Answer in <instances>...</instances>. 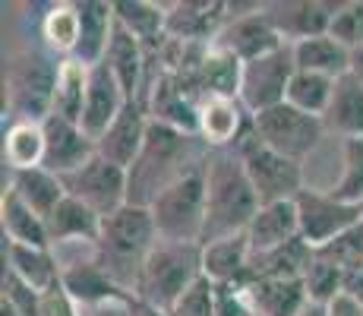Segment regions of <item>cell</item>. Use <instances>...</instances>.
<instances>
[{
    "instance_id": "cell-33",
    "label": "cell",
    "mask_w": 363,
    "mask_h": 316,
    "mask_svg": "<svg viewBox=\"0 0 363 316\" xmlns=\"http://www.w3.org/2000/svg\"><path fill=\"white\" fill-rule=\"evenodd\" d=\"M4 161L13 174L45 165V126L32 121H10L4 130Z\"/></svg>"
},
{
    "instance_id": "cell-31",
    "label": "cell",
    "mask_w": 363,
    "mask_h": 316,
    "mask_svg": "<svg viewBox=\"0 0 363 316\" xmlns=\"http://www.w3.org/2000/svg\"><path fill=\"white\" fill-rule=\"evenodd\" d=\"M114 16L145 48H158L167 38V6L152 0H114Z\"/></svg>"
},
{
    "instance_id": "cell-43",
    "label": "cell",
    "mask_w": 363,
    "mask_h": 316,
    "mask_svg": "<svg viewBox=\"0 0 363 316\" xmlns=\"http://www.w3.org/2000/svg\"><path fill=\"white\" fill-rule=\"evenodd\" d=\"M215 316H256L247 285H215Z\"/></svg>"
},
{
    "instance_id": "cell-37",
    "label": "cell",
    "mask_w": 363,
    "mask_h": 316,
    "mask_svg": "<svg viewBox=\"0 0 363 316\" xmlns=\"http://www.w3.org/2000/svg\"><path fill=\"white\" fill-rule=\"evenodd\" d=\"M41 38L54 58H73L79 48V6L67 0L48 6V13L41 16Z\"/></svg>"
},
{
    "instance_id": "cell-1",
    "label": "cell",
    "mask_w": 363,
    "mask_h": 316,
    "mask_svg": "<svg viewBox=\"0 0 363 316\" xmlns=\"http://www.w3.org/2000/svg\"><path fill=\"white\" fill-rule=\"evenodd\" d=\"M208 152L212 149L199 136H190V133L171 130V126L152 121L143 152H139V158L133 161V168L127 171L130 206L149 209L171 184L186 178L193 168L206 165Z\"/></svg>"
},
{
    "instance_id": "cell-27",
    "label": "cell",
    "mask_w": 363,
    "mask_h": 316,
    "mask_svg": "<svg viewBox=\"0 0 363 316\" xmlns=\"http://www.w3.org/2000/svg\"><path fill=\"white\" fill-rule=\"evenodd\" d=\"M45 224H48V241H51L54 250H57V244H76V241L92 247L101 234V215H95L86 202L73 200V196H64L60 206L45 219Z\"/></svg>"
},
{
    "instance_id": "cell-12",
    "label": "cell",
    "mask_w": 363,
    "mask_h": 316,
    "mask_svg": "<svg viewBox=\"0 0 363 316\" xmlns=\"http://www.w3.org/2000/svg\"><path fill=\"white\" fill-rule=\"evenodd\" d=\"M215 45L231 51L237 60L250 63V60H259L265 54L278 51V48H284L288 41L281 38V32L269 19L265 4H253L247 13H240L237 4H228V26L215 38Z\"/></svg>"
},
{
    "instance_id": "cell-34",
    "label": "cell",
    "mask_w": 363,
    "mask_h": 316,
    "mask_svg": "<svg viewBox=\"0 0 363 316\" xmlns=\"http://www.w3.org/2000/svg\"><path fill=\"white\" fill-rule=\"evenodd\" d=\"M313 253L316 250L303 237L278 250L256 253V256H250V282H256V278H303L306 266L313 263Z\"/></svg>"
},
{
    "instance_id": "cell-30",
    "label": "cell",
    "mask_w": 363,
    "mask_h": 316,
    "mask_svg": "<svg viewBox=\"0 0 363 316\" xmlns=\"http://www.w3.org/2000/svg\"><path fill=\"white\" fill-rule=\"evenodd\" d=\"M0 228H4V241L19 247H51L45 219L19 200L13 187L0 193Z\"/></svg>"
},
{
    "instance_id": "cell-15",
    "label": "cell",
    "mask_w": 363,
    "mask_h": 316,
    "mask_svg": "<svg viewBox=\"0 0 363 316\" xmlns=\"http://www.w3.org/2000/svg\"><path fill=\"white\" fill-rule=\"evenodd\" d=\"M41 126H45V165L41 168H48V171L57 174V178H67V174L79 171L89 158L99 156L95 139L89 136L79 124L51 114Z\"/></svg>"
},
{
    "instance_id": "cell-25",
    "label": "cell",
    "mask_w": 363,
    "mask_h": 316,
    "mask_svg": "<svg viewBox=\"0 0 363 316\" xmlns=\"http://www.w3.org/2000/svg\"><path fill=\"white\" fill-rule=\"evenodd\" d=\"M247 291L256 316H303L310 307L303 278H256Z\"/></svg>"
},
{
    "instance_id": "cell-16",
    "label": "cell",
    "mask_w": 363,
    "mask_h": 316,
    "mask_svg": "<svg viewBox=\"0 0 363 316\" xmlns=\"http://www.w3.org/2000/svg\"><path fill=\"white\" fill-rule=\"evenodd\" d=\"M60 282H64L69 298H73L82 310H95V307H111V304H130L133 300V294L123 291V288L95 263V256L64 263Z\"/></svg>"
},
{
    "instance_id": "cell-47",
    "label": "cell",
    "mask_w": 363,
    "mask_h": 316,
    "mask_svg": "<svg viewBox=\"0 0 363 316\" xmlns=\"http://www.w3.org/2000/svg\"><path fill=\"white\" fill-rule=\"evenodd\" d=\"M303 316H325V307H319V304H310L306 307V313Z\"/></svg>"
},
{
    "instance_id": "cell-48",
    "label": "cell",
    "mask_w": 363,
    "mask_h": 316,
    "mask_svg": "<svg viewBox=\"0 0 363 316\" xmlns=\"http://www.w3.org/2000/svg\"><path fill=\"white\" fill-rule=\"evenodd\" d=\"M0 316H19L16 310H13L10 304H6V300H0Z\"/></svg>"
},
{
    "instance_id": "cell-24",
    "label": "cell",
    "mask_w": 363,
    "mask_h": 316,
    "mask_svg": "<svg viewBox=\"0 0 363 316\" xmlns=\"http://www.w3.org/2000/svg\"><path fill=\"white\" fill-rule=\"evenodd\" d=\"M250 241L247 234L225 237L202 247V276L212 285H250Z\"/></svg>"
},
{
    "instance_id": "cell-39",
    "label": "cell",
    "mask_w": 363,
    "mask_h": 316,
    "mask_svg": "<svg viewBox=\"0 0 363 316\" xmlns=\"http://www.w3.org/2000/svg\"><path fill=\"white\" fill-rule=\"evenodd\" d=\"M329 190L338 200L363 206V136L341 143V174Z\"/></svg>"
},
{
    "instance_id": "cell-4",
    "label": "cell",
    "mask_w": 363,
    "mask_h": 316,
    "mask_svg": "<svg viewBox=\"0 0 363 316\" xmlns=\"http://www.w3.org/2000/svg\"><path fill=\"white\" fill-rule=\"evenodd\" d=\"M60 58L41 48H23L4 67V104L13 121L45 124L54 114Z\"/></svg>"
},
{
    "instance_id": "cell-13",
    "label": "cell",
    "mask_w": 363,
    "mask_h": 316,
    "mask_svg": "<svg viewBox=\"0 0 363 316\" xmlns=\"http://www.w3.org/2000/svg\"><path fill=\"white\" fill-rule=\"evenodd\" d=\"M149 126H152V117H149L145 98H133V102L123 104L121 117L108 126V133L95 143V149H99V156L108 158L111 165L130 171L133 161L139 158V152H143V146H145Z\"/></svg>"
},
{
    "instance_id": "cell-23",
    "label": "cell",
    "mask_w": 363,
    "mask_h": 316,
    "mask_svg": "<svg viewBox=\"0 0 363 316\" xmlns=\"http://www.w3.org/2000/svg\"><path fill=\"white\" fill-rule=\"evenodd\" d=\"M300 237V219H297V202H269L256 212L253 224L247 228V241H250V253H269L278 250L284 244L297 241Z\"/></svg>"
},
{
    "instance_id": "cell-20",
    "label": "cell",
    "mask_w": 363,
    "mask_h": 316,
    "mask_svg": "<svg viewBox=\"0 0 363 316\" xmlns=\"http://www.w3.org/2000/svg\"><path fill=\"white\" fill-rule=\"evenodd\" d=\"M101 63H108V70L114 73V80L121 82L123 95H127L130 102L133 98H143L145 80H149V51H145L143 41L133 32L123 29L121 23L114 26L108 54H104Z\"/></svg>"
},
{
    "instance_id": "cell-10",
    "label": "cell",
    "mask_w": 363,
    "mask_h": 316,
    "mask_svg": "<svg viewBox=\"0 0 363 316\" xmlns=\"http://www.w3.org/2000/svg\"><path fill=\"white\" fill-rule=\"evenodd\" d=\"M294 73H297V60H294V48L291 45L278 48V51L265 54L259 60L243 63L240 104L250 114H259V111L284 104Z\"/></svg>"
},
{
    "instance_id": "cell-18",
    "label": "cell",
    "mask_w": 363,
    "mask_h": 316,
    "mask_svg": "<svg viewBox=\"0 0 363 316\" xmlns=\"http://www.w3.org/2000/svg\"><path fill=\"white\" fill-rule=\"evenodd\" d=\"M269 19L288 45H297L303 38L329 35V23L338 10L332 0H288V4H265Z\"/></svg>"
},
{
    "instance_id": "cell-32",
    "label": "cell",
    "mask_w": 363,
    "mask_h": 316,
    "mask_svg": "<svg viewBox=\"0 0 363 316\" xmlns=\"http://www.w3.org/2000/svg\"><path fill=\"white\" fill-rule=\"evenodd\" d=\"M294 48L297 70H310V73L329 76V80H341L351 70V51L332 38V35H316V38H303Z\"/></svg>"
},
{
    "instance_id": "cell-36",
    "label": "cell",
    "mask_w": 363,
    "mask_h": 316,
    "mask_svg": "<svg viewBox=\"0 0 363 316\" xmlns=\"http://www.w3.org/2000/svg\"><path fill=\"white\" fill-rule=\"evenodd\" d=\"M10 187L16 190L19 200H23L26 206H32L41 219H48V215L60 206V200L67 196L64 180H60L57 174H51L48 168H32V171L13 174Z\"/></svg>"
},
{
    "instance_id": "cell-42",
    "label": "cell",
    "mask_w": 363,
    "mask_h": 316,
    "mask_svg": "<svg viewBox=\"0 0 363 316\" xmlns=\"http://www.w3.org/2000/svg\"><path fill=\"white\" fill-rule=\"evenodd\" d=\"M167 316H215V285L202 276Z\"/></svg>"
},
{
    "instance_id": "cell-38",
    "label": "cell",
    "mask_w": 363,
    "mask_h": 316,
    "mask_svg": "<svg viewBox=\"0 0 363 316\" xmlns=\"http://www.w3.org/2000/svg\"><path fill=\"white\" fill-rule=\"evenodd\" d=\"M332 92H335V80L310 73V70H297L294 80H291V89H288V104H294L303 114L323 117L332 102Z\"/></svg>"
},
{
    "instance_id": "cell-41",
    "label": "cell",
    "mask_w": 363,
    "mask_h": 316,
    "mask_svg": "<svg viewBox=\"0 0 363 316\" xmlns=\"http://www.w3.org/2000/svg\"><path fill=\"white\" fill-rule=\"evenodd\" d=\"M329 35L338 45H345L347 51H357L363 48V0H345L338 4L332 23H329Z\"/></svg>"
},
{
    "instance_id": "cell-45",
    "label": "cell",
    "mask_w": 363,
    "mask_h": 316,
    "mask_svg": "<svg viewBox=\"0 0 363 316\" xmlns=\"http://www.w3.org/2000/svg\"><path fill=\"white\" fill-rule=\"evenodd\" d=\"M325 316H363V304L354 298V294L341 291L338 298H335L332 304L325 307Z\"/></svg>"
},
{
    "instance_id": "cell-17",
    "label": "cell",
    "mask_w": 363,
    "mask_h": 316,
    "mask_svg": "<svg viewBox=\"0 0 363 316\" xmlns=\"http://www.w3.org/2000/svg\"><path fill=\"white\" fill-rule=\"evenodd\" d=\"M253 126V114L240 98H202L199 102V139L208 149H234Z\"/></svg>"
},
{
    "instance_id": "cell-29",
    "label": "cell",
    "mask_w": 363,
    "mask_h": 316,
    "mask_svg": "<svg viewBox=\"0 0 363 316\" xmlns=\"http://www.w3.org/2000/svg\"><path fill=\"white\" fill-rule=\"evenodd\" d=\"M240 82H243V60H237L231 51L212 45L202 60L193 92L202 98H240Z\"/></svg>"
},
{
    "instance_id": "cell-21",
    "label": "cell",
    "mask_w": 363,
    "mask_h": 316,
    "mask_svg": "<svg viewBox=\"0 0 363 316\" xmlns=\"http://www.w3.org/2000/svg\"><path fill=\"white\" fill-rule=\"evenodd\" d=\"M130 98L123 95L121 82L114 80V73L108 70V63H99L92 67V80H89V95H86V111H82L79 126L89 133V136L99 143V139L108 133V126L121 117L123 104Z\"/></svg>"
},
{
    "instance_id": "cell-22",
    "label": "cell",
    "mask_w": 363,
    "mask_h": 316,
    "mask_svg": "<svg viewBox=\"0 0 363 316\" xmlns=\"http://www.w3.org/2000/svg\"><path fill=\"white\" fill-rule=\"evenodd\" d=\"M76 6H79V48L73 58L86 67H99L117 26L114 0H79Z\"/></svg>"
},
{
    "instance_id": "cell-14",
    "label": "cell",
    "mask_w": 363,
    "mask_h": 316,
    "mask_svg": "<svg viewBox=\"0 0 363 316\" xmlns=\"http://www.w3.org/2000/svg\"><path fill=\"white\" fill-rule=\"evenodd\" d=\"M228 26L225 0H177L167 4V38L186 45H215Z\"/></svg>"
},
{
    "instance_id": "cell-2",
    "label": "cell",
    "mask_w": 363,
    "mask_h": 316,
    "mask_svg": "<svg viewBox=\"0 0 363 316\" xmlns=\"http://www.w3.org/2000/svg\"><path fill=\"white\" fill-rule=\"evenodd\" d=\"M262 209L259 196L250 184L243 161L234 149H212L206 161V228L202 247L225 237L247 234L256 212Z\"/></svg>"
},
{
    "instance_id": "cell-6",
    "label": "cell",
    "mask_w": 363,
    "mask_h": 316,
    "mask_svg": "<svg viewBox=\"0 0 363 316\" xmlns=\"http://www.w3.org/2000/svg\"><path fill=\"white\" fill-rule=\"evenodd\" d=\"M208 161V158H206ZM155 231L162 241L174 244H199L206 228V165L193 168L186 178L171 184L149 206Z\"/></svg>"
},
{
    "instance_id": "cell-35",
    "label": "cell",
    "mask_w": 363,
    "mask_h": 316,
    "mask_svg": "<svg viewBox=\"0 0 363 316\" xmlns=\"http://www.w3.org/2000/svg\"><path fill=\"white\" fill-rule=\"evenodd\" d=\"M89 80H92V67L79 63L76 58H64V60H60L57 89H54V114L64 117V121L79 124L82 121V111H86Z\"/></svg>"
},
{
    "instance_id": "cell-28",
    "label": "cell",
    "mask_w": 363,
    "mask_h": 316,
    "mask_svg": "<svg viewBox=\"0 0 363 316\" xmlns=\"http://www.w3.org/2000/svg\"><path fill=\"white\" fill-rule=\"evenodd\" d=\"M325 133L345 139H357L363 136V82H357L351 73L335 80V92L332 102L323 114Z\"/></svg>"
},
{
    "instance_id": "cell-8",
    "label": "cell",
    "mask_w": 363,
    "mask_h": 316,
    "mask_svg": "<svg viewBox=\"0 0 363 316\" xmlns=\"http://www.w3.org/2000/svg\"><path fill=\"white\" fill-rule=\"evenodd\" d=\"M294 202H297V219H300V237L313 250L329 247L341 234L363 224V206L338 200L332 190L303 187Z\"/></svg>"
},
{
    "instance_id": "cell-26",
    "label": "cell",
    "mask_w": 363,
    "mask_h": 316,
    "mask_svg": "<svg viewBox=\"0 0 363 316\" xmlns=\"http://www.w3.org/2000/svg\"><path fill=\"white\" fill-rule=\"evenodd\" d=\"M4 272H13L35 291H48L54 282H60L64 263H57L54 247H19L4 241Z\"/></svg>"
},
{
    "instance_id": "cell-9",
    "label": "cell",
    "mask_w": 363,
    "mask_h": 316,
    "mask_svg": "<svg viewBox=\"0 0 363 316\" xmlns=\"http://www.w3.org/2000/svg\"><path fill=\"white\" fill-rule=\"evenodd\" d=\"M253 130L265 146H272V149L281 152V156L300 161V165L316 152V146L323 143V136H325L323 117L303 114V111H297L294 104H288V102L278 104V108L253 114Z\"/></svg>"
},
{
    "instance_id": "cell-44",
    "label": "cell",
    "mask_w": 363,
    "mask_h": 316,
    "mask_svg": "<svg viewBox=\"0 0 363 316\" xmlns=\"http://www.w3.org/2000/svg\"><path fill=\"white\" fill-rule=\"evenodd\" d=\"M41 316H82V307L69 298L64 282H54L48 291H41Z\"/></svg>"
},
{
    "instance_id": "cell-7",
    "label": "cell",
    "mask_w": 363,
    "mask_h": 316,
    "mask_svg": "<svg viewBox=\"0 0 363 316\" xmlns=\"http://www.w3.org/2000/svg\"><path fill=\"white\" fill-rule=\"evenodd\" d=\"M234 152L240 156L243 171H247L250 184H253L262 206L297 200V193L306 187L303 165L294 158H288V156H281V152H275L272 146H265L262 139L256 136L253 126L240 136V143L234 146Z\"/></svg>"
},
{
    "instance_id": "cell-3",
    "label": "cell",
    "mask_w": 363,
    "mask_h": 316,
    "mask_svg": "<svg viewBox=\"0 0 363 316\" xmlns=\"http://www.w3.org/2000/svg\"><path fill=\"white\" fill-rule=\"evenodd\" d=\"M155 244L158 231L152 212L145 206H130L127 202L114 215L101 219V234L92 244V256L123 291L133 294Z\"/></svg>"
},
{
    "instance_id": "cell-19",
    "label": "cell",
    "mask_w": 363,
    "mask_h": 316,
    "mask_svg": "<svg viewBox=\"0 0 363 316\" xmlns=\"http://www.w3.org/2000/svg\"><path fill=\"white\" fill-rule=\"evenodd\" d=\"M145 104H149V117L155 124H164L171 130L190 133L199 136V102L193 95H186L171 76H158L145 86Z\"/></svg>"
},
{
    "instance_id": "cell-5",
    "label": "cell",
    "mask_w": 363,
    "mask_h": 316,
    "mask_svg": "<svg viewBox=\"0 0 363 316\" xmlns=\"http://www.w3.org/2000/svg\"><path fill=\"white\" fill-rule=\"evenodd\" d=\"M202 278V247L199 244H174L162 241L152 247L136 285V298L143 304L171 313L174 304Z\"/></svg>"
},
{
    "instance_id": "cell-46",
    "label": "cell",
    "mask_w": 363,
    "mask_h": 316,
    "mask_svg": "<svg viewBox=\"0 0 363 316\" xmlns=\"http://www.w3.org/2000/svg\"><path fill=\"white\" fill-rule=\"evenodd\" d=\"M347 73H351L357 82H363V48L351 51V70H347Z\"/></svg>"
},
{
    "instance_id": "cell-11",
    "label": "cell",
    "mask_w": 363,
    "mask_h": 316,
    "mask_svg": "<svg viewBox=\"0 0 363 316\" xmlns=\"http://www.w3.org/2000/svg\"><path fill=\"white\" fill-rule=\"evenodd\" d=\"M60 180H64L67 196L86 202V206L92 209L95 215H101V219L114 215L117 209H123L130 202L127 171L117 168V165H111V161L101 158V156L89 158L79 171L67 174V178H60Z\"/></svg>"
},
{
    "instance_id": "cell-40",
    "label": "cell",
    "mask_w": 363,
    "mask_h": 316,
    "mask_svg": "<svg viewBox=\"0 0 363 316\" xmlns=\"http://www.w3.org/2000/svg\"><path fill=\"white\" fill-rule=\"evenodd\" d=\"M303 285H306V294H310V304L329 307L345 291V269L323 259L319 253H313V263L303 272Z\"/></svg>"
}]
</instances>
